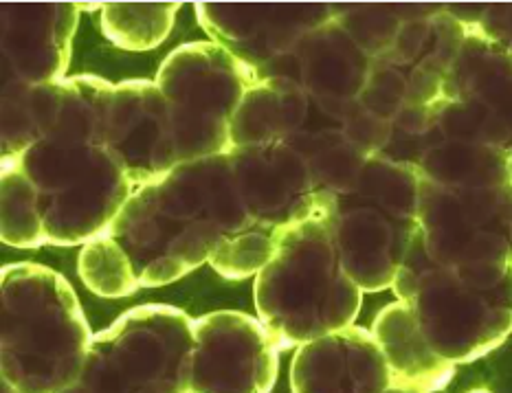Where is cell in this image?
<instances>
[{
	"label": "cell",
	"instance_id": "obj_1",
	"mask_svg": "<svg viewBox=\"0 0 512 393\" xmlns=\"http://www.w3.org/2000/svg\"><path fill=\"white\" fill-rule=\"evenodd\" d=\"M113 86L95 75L64 77L49 132L11 156L38 196L47 246H84L102 238L135 192L104 148Z\"/></svg>",
	"mask_w": 512,
	"mask_h": 393
},
{
	"label": "cell",
	"instance_id": "obj_2",
	"mask_svg": "<svg viewBox=\"0 0 512 393\" xmlns=\"http://www.w3.org/2000/svg\"><path fill=\"white\" fill-rule=\"evenodd\" d=\"M249 227L231 176L229 154L176 165L137 187L106 235L130 257L141 288L178 282L231 235Z\"/></svg>",
	"mask_w": 512,
	"mask_h": 393
},
{
	"label": "cell",
	"instance_id": "obj_3",
	"mask_svg": "<svg viewBox=\"0 0 512 393\" xmlns=\"http://www.w3.org/2000/svg\"><path fill=\"white\" fill-rule=\"evenodd\" d=\"M253 301L280 352L354 325L363 290L345 273L324 216L282 231L271 262L255 275Z\"/></svg>",
	"mask_w": 512,
	"mask_h": 393
},
{
	"label": "cell",
	"instance_id": "obj_4",
	"mask_svg": "<svg viewBox=\"0 0 512 393\" xmlns=\"http://www.w3.org/2000/svg\"><path fill=\"white\" fill-rule=\"evenodd\" d=\"M0 374L18 393H60L80 376L93 332L75 290L53 268L16 262L0 275Z\"/></svg>",
	"mask_w": 512,
	"mask_h": 393
},
{
	"label": "cell",
	"instance_id": "obj_5",
	"mask_svg": "<svg viewBox=\"0 0 512 393\" xmlns=\"http://www.w3.org/2000/svg\"><path fill=\"white\" fill-rule=\"evenodd\" d=\"M392 290L433 352L453 365L488 356L512 334V264L440 266L416 231Z\"/></svg>",
	"mask_w": 512,
	"mask_h": 393
},
{
	"label": "cell",
	"instance_id": "obj_6",
	"mask_svg": "<svg viewBox=\"0 0 512 393\" xmlns=\"http://www.w3.org/2000/svg\"><path fill=\"white\" fill-rule=\"evenodd\" d=\"M418 167L372 154L348 192L317 209L335 235L341 264L363 293L392 288L418 231Z\"/></svg>",
	"mask_w": 512,
	"mask_h": 393
},
{
	"label": "cell",
	"instance_id": "obj_7",
	"mask_svg": "<svg viewBox=\"0 0 512 393\" xmlns=\"http://www.w3.org/2000/svg\"><path fill=\"white\" fill-rule=\"evenodd\" d=\"M192 345L183 310L137 306L95 334L80 376L60 393H189Z\"/></svg>",
	"mask_w": 512,
	"mask_h": 393
},
{
	"label": "cell",
	"instance_id": "obj_8",
	"mask_svg": "<svg viewBox=\"0 0 512 393\" xmlns=\"http://www.w3.org/2000/svg\"><path fill=\"white\" fill-rule=\"evenodd\" d=\"M154 82L168 101L181 165L231 152V119L260 77L220 44L205 40L174 49Z\"/></svg>",
	"mask_w": 512,
	"mask_h": 393
},
{
	"label": "cell",
	"instance_id": "obj_9",
	"mask_svg": "<svg viewBox=\"0 0 512 393\" xmlns=\"http://www.w3.org/2000/svg\"><path fill=\"white\" fill-rule=\"evenodd\" d=\"M418 231L440 266H510L512 185L449 189L420 178Z\"/></svg>",
	"mask_w": 512,
	"mask_h": 393
},
{
	"label": "cell",
	"instance_id": "obj_10",
	"mask_svg": "<svg viewBox=\"0 0 512 393\" xmlns=\"http://www.w3.org/2000/svg\"><path fill=\"white\" fill-rule=\"evenodd\" d=\"M436 134L512 152V55L469 22L436 101Z\"/></svg>",
	"mask_w": 512,
	"mask_h": 393
},
{
	"label": "cell",
	"instance_id": "obj_11",
	"mask_svg": "<svg viewBox=\"0 0 512 393\" xmlns=\"http://www.w3.org/2000/svg\"><path fill=\"white\" fill-rule=\"evenodd\" d=\"M280 347L260 319L218 310L194 319L189 393H271Z\"/></svg>",
	"mask_w": 512,
	"mask_h": 393
},
{
	"label": "cell",
	"instance_id": "obj_12",
	"mask_svg": "<svg viewBox=\"0 0 512 393\" xmlns=\"http://www.w3.org/2000/svg\"><path fill=\"white\" fill-rule=\"evenodd\" d=\"M229 159L249 227L282 235L291 224L317 213L313 176L306 156L293 141L233 148Z\"/></svg>",
	"mask_w": 512,
	"mask_h": 393
},
{
	"label": "cell",
	"instance_id": "obj_13",
	"mask_svg": "<svg viewBox=\"0 0 512 393\" xmlns=\"http://www.w3.org/2000/svg\"><path fill=\"white\" fill-rule=\"evenodd\" d=\"M337 9L339 5L198 3L196 16L211 42L264 80L310 31L335 18Z\"/></svg>",
	"mask_w": 512,
	"mask_h": 393
},
{
	"label": "cell",
	"instance_id": "obj_14",
	"mask_svg": "<svg viewBox=\"0 0 512 393\" xmlns=\"http://www.w3.org/2000/svg\"><path fill=\"white\" fill-rule=\"evenodd\" d=\"M104 148L137 187L159 181L178 165L168 101L157 82L128 80L113 86Z\"/></svg>",
	"mask_w": 512,
	"mask_h": 393
},
{
	"label": "cell",
	"instance_id": "obj_15",
	"mask_svg": "<svg viewBox=\"0 0 512 393\" xmlns=\"http://www.w3.org/2000/svg\"><path fill=\"white\" fill-rule=\"evenodd\" d=\"M372 64L374 60L350 38L335 16L310 31L269 77L295 80L313 101V108L339 126L359 101Z\"/></svg>",
	"mask_w": 512,
	"mask_h": 393
},
{
	"label": "cell",
	"instance_id": "obj_16",
	"mask_svg": "<svg viewBox=\"0 0 512 393\" xmlns=\"http://www.w3.org/2000/svg\"><path fill=\"white\" fill-rule=\"evenodd\" d=\"M80 3L3 5V86L64 80Z\"/></svg>",
	"mask_w": 512,
	"mask_h": 393
},
{
	"label": "cell",
	"instance_id": "obj_17",
	"mask_svg": "<svg viewBox=\"0 0 512 393\" xmlns=\"http://www.w3.org/2000/svg\"><path fill=\"white\" fill-rule=\"evenodd\" d=\"M394 385L372 330L350 325L297 347L293 393H385Z\"/></svg>",
	"mask_w": 512,
	"mask_h": 393
},
{
	"label": "cell",
	"instance_id": "obj_18",
	"mask_svg": "<svg viewBox=\"0 0 512 393\" xmlns=\"http://www.w3.org/2000/svg\"><path fill=\"white\" fill-rule=\"evenodd\" d=\"M372 334L392 372L394 385L436 393L447 387L458 372V365L433 352L407 301L396 299L378 312Z\"/></svg>",
	"mask_w": 512,
	"mask_h": 393
},
{
	"label": "cell",
	"instance_id": "obj_19",
	"mask_svg": "<svg viewBox=\"0 0 512 393\" xmlns=\"http://www.w3.org/2000/svg\"><path fill=\"white\" fill-rule=\"evenodd\" d=\"M313 101L295 80L264 77L242 97L231 119V150L291 141L306 130Z\"/></svg>",
	"mask_w": 512,
	"mask_h": 393
},
{
	"label": "cell",
	"instance_id": "obj_20",
	"mask_svg": "<svg viewBox=\"0 0 512 393\" xmlns=\"http://www.w3.org/2000/svg\"><path fill=\"white\" fill-rule=\"evenodd\" d=\"M510 154L477 141L442 139L420 156V178L449 189H491L510 185Z\"/></svg>",
	"mask_w": 512,
	"mask_h": 393
},
{
	"label": "cell",
	"instance_id": "obj_21",
	"mask_svg": "<svg viewBox=\"0 0 512 393\" xmlns=\"http://www.w3.org/2000/svg\"><path fill=\"white\" fill-rule=\"evenodd\" d=\"M306 156L313 176L317 209L348 192L372 154L361 150L341 126L332 123L321 130H304L291 139Z\"/></svg>",
	"mask_w": 512,
	"mask_h": 393
},
{
	"label": "cell",
	"instance_id": "obj_22",
	"mask_svg": "<svg viewBox=\"0 0 512 393\" xmlns=\"http://www.w3.org/2000/svg\"><path fill=\"white\" fill-rule=\"evenodd\" d=\"M60 82L3 86V159L25 152L49 132L60 101Z\"/></svg>",
	"mask_w": 512,
	"mask_h": 393
},
{
	"label": "cell",
	"instance_id": "obj_23",
	"mask_svg": "<svg viewBox=\"0 0 512 393\" xmlns=\"http://www.w3.org/2000/svg\"><path fill=\"white\" fill-rule=\"evenodd\" d=\"M181 7V3H104L102 31L119 49H157L168 40Z\"/></svg>",
	"mask_w": 512,
	"mask_h": 393
},
{
	"label": "cell",
	"instance_id": "obj_24",
	"mask_svg": "<svg viewBox=\"0 0 512 393\" xmlns=\"http://www.w3.org/2000/svg\"><path fill=\"white\" fill-rule=\"evenodd\" d=\"M0 183H3L0 185V194H3V205H0V211H3V220H0L3 242L14 246V249L47 246L44 244L38 196L16 161L3 159Z\"/></svg>",
	"mask_w": 512,
	"mask_h": 393
},
{
	"label": "cell",
	"instance_id": "obj_25",
	"mask_svg": "<svg viewBox=\"0 0 512 393\" xmlns=\"http://www.w3.org/2000/svg\"><path fill=\"white\" fill-rule=\"evenodd\" d=\"M77 273L93 295L104 299L130 297L141 288L130 257L110 235H102L82 246V253L77 257Z\"/></svg>",
	"mask_w": 512,
	"mask_h": 393
},
{
	"label": "cell",
	"instance_id": "obj_26",
	"mask_svg": "<svg viewBox=\"0 0 512 393\" xmlns=\"http://www.w3.org/2000/svg\"><path fill=\"white\" fill-rule=\"evenodd\" d=\"M422 5H339L337 20L350 38L370 55L383 58L392 49L405 22L416 16Z\"/></svg>",
	"mask_w": 512,
	"mask_h": 393
},
{
	"label": "cell",
	"instance_id": "obj_27",
	"mask_svg": "<svg viewBox=\"0 0 512 393\" xmlns=\"http://www.w3.org/2000/svg\"><path fill=\"white\" fill-rule=\"evenodd\" d=\"M469 22H473L486 38H491L506 53L512 55V3L480 5L475 18Z\"/></svg>",
	"mask_w": 512,
	"mask_h": 393
},
{
	"label": "cell",
	"instance_id": "obj_28",
	"mask_svg": "<svg viewBox=\"0 0 512 393\" xmlns=\"http://www.w3.org/2000/svg\"><path fill=\"white\" fill-rule=\"evenodd\" d=\"M385 393H427V391H420V389H411V387H400V385H392Z\"/></svg>",
	"mask_w": 512,
	"mask_h": 393
},
{
	"label": "cell",
	"instance_id": "obj_29",
	"mask_svg": "<svg viewBox=\"0 0 512 393\" xmlns=\"http://www.w3.org/2000/svg\"><path fill=\"white\" fill-rule=\"evenodd\" d=\"M3 393H18L14 387H11L7 380H3Z\"/></svg>",
	"mask_w": 512,
	"mask_h": 393
},
{
	"label": "cell",
	"instance_id": "obj_30",
	"mask_svg": "<svg viewBox=\"0 0 512 393\" xmlns=\"http://www.w3.org/2000/svg\"><path fill=\"white\" fill-rule=\"evenodd\" d=\"M508 170H510V185H512V152H510V159H508Z\"/></svg>",
	"mask_w": 512,
	"mask_h": 393
},
{
	"label": "cell",
	"instance_id": "obj_31",
	"mask_svg": "<svg viewBox=\"0 0 512 393\" xmlns=\"http://www.w3.org/2000/svg\"><path fill=\"white\" fill-rule=\"evenodd\" d=\"M466 393H491L488 389H471V391H466Z\"/></svg>",
	"mask_w": 512,
	"mask_h": 393
}]
</instances>
